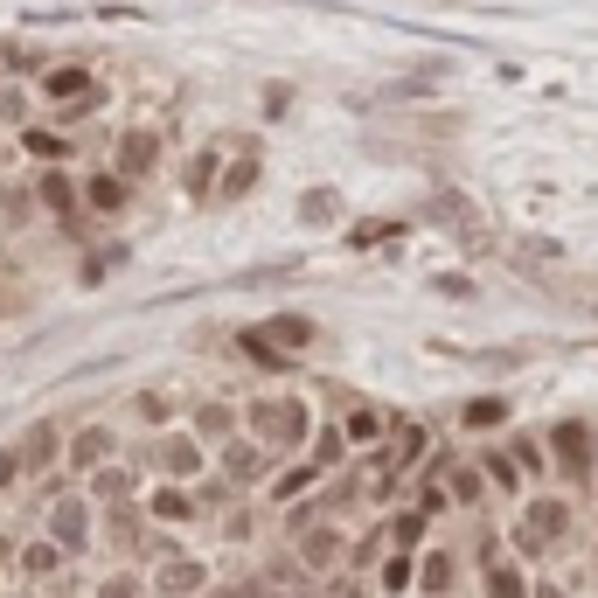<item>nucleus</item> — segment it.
<instances>
[{
	"instance_id": "obj_17",
	"label": "nucleus",
	"mask_w": 598,
	"mask_h": 598,
	"mask_svg": "<svg viewBox=\"0 0 598 598\" xmlns=\"http://www.w3.org/2000/svg\"><path fill=\"white\" fill-rule=\"evenodd\" d=\"M35 202H42V209H56V216H77V188H70V174H56V167H49V174L35 181Z\"/></svg>"
},
{
	"instance_id": "obj_11",
	"label": "nucleus",
	"mask_w": 598,
	"mask_h": 598,
	"mask_svg": "<svg viewBox=\"0 0 598 598\" xmlns=\"http://www.w3.org/2000/svg\"><path fill=\"white\" fill-rule=\"evenodd\" d=\"M153 167H160V133H153V126H133V133L119 140V174L140 181V174H153Z\"/></svg>"
},
{
	"instance_id": "obj_34",
	"label": "nucleus",
	"mask_w": 598,
	"mask_h": 598,
	"mask_svg": "<svg viewBox=\"0 0 598 598\" xmlns=\"http://www.w3.org/2000/svg\"><path fill=\"white\" fill-rule=\"evenodd\" d=\"M529 598H564V592L557 585H529Z\"/></svg>"
},
{
	"instance_id": "obj_13",
	"label": "nucleus",
	"mask_w": 598,
	"mask_h": 598,
	"mask_svg": "<svg viewBox=\"0 0 598 598\" xmlns=\"http://www.w3.org/2000/svg\"><path fill=\"white\" fill-rule=\"evenodd\" d=\"M63 564H70V557H63L49 536H35V543H21V550H14V571H21V578H35V585H42V578H63Z\"/></svg>"
},
{
	"instance_id": "obj_8",
	"label": "nucleus",
	"mask_w": 598,
	"mask_h": 598,
	"mask_svg": "<svg viewBox=\"0 0 598 598\" xmlns=\"http://www.w3.org/2000/svg\"><path fill=\"white\" fill-rule=\"evenodd\" d=\"M84 494H91V508H133L147 487H140V473H133L126 459H112V466H98V473L84 480Z\"/></svg>"
},
{
	"instance_id": "obj_1",
	"label": "nucleus",
	"mask_w": 598,
	"mask_h": 598,
	"mask_svg": "<svg viewBox=\"0 0 598 598\" xmlns=\"http://www.w3.org/2000/svg\"><path fill=\"white\" fill-rule=\"evenodd\" d=\"M244 432L286 459V452H299L306 439H313V418H306L299 397H258V404H244Z\"/></svg>"
},
{
	"instance_id": "obj_7",
	"label": "nucleus",
	"mask_w": 598,
	"mask_h": 598,
	"mask_svg": "<svg viewBox=\"0 0 598 598\" xmlns=\"http://www.w3.org/2000/svg\"><path fill=\"white\" fill-rule=\"evenodd\" d=\"M140 508H147L153 529H188V522H202V501H195V487H181V480H153L147 494H140Z\"/></svg>"
},
{
	"instance_id": "obj_32",
	"label": "nucleus",
	"mask_w": 598,
	"mask_h": 598,
	"mask_svg": "<svg viewBox=\"0 0 598 598\" xmlns=\"http://www.w3.org/2000/svg\"><path fill=\"white\" fill-rule=\"evenodd\" d=\"M376 432H383V418H376V411H355V418H348V439H355V446H362V439H376Z\"/></svg>"
},
{
	"instance_id": "obj_28",
	"label": "nucleus",
	"mask_w": 598,
	"mask_h": 598,
	"mask_svg": "<svg viewBox=\"0 0 598 598\" xmlns=\"http://www.w3.org/2000/svg\"><path fill=\"white\" fill-rule=\"evenodd\" d=\"M63 147H70V140H63V133H49V126H35V133H28V153H35V160H63Z\"/></svg>"
},
{
	"instance_id": "obj_16",
	"label": "nucleus",
	"mask_w": 598,
	"mask_h": 598,
	"mask_svg": "<svg viewBox=\"0 0 598 598\" xmlns=\"http://www.w3.org/2000/svg\"><path fill=\"white\" fill-rule=\"evenodd\" d=\"M452 578H459L452 550H418V592H452Z\"/></svg>"
},
{
	"instance_id": "obj_20",
	"label": "nucleus",
	"mask_w": 598,
	"mask_h": 598,
	"mask_svg": "<svg viewBox=\"0 0 598 598\" xmlns=\"http://www.w3.org/2000/svg\"><path fill=\"white\" fill-rule=\"evenodd\" d=\"M376 585H383L390 598H397V592H411V585H418V557H404V550H397V557H383Z\"/></svg>"
},
{
	"instance_id": "obj_29",
	"label": "nucleus",
	"mask_w": 598,
	"mask_h": 598,
	"mask_svg": "<svg viewBox=\"0 0 598 598\" xmlns=\"http://www.w3.org/2000/svg\"><path fill=\"white\" fill-rule=\"evenodd\" d=\"M480 473H487L494 487H515V459H508V452H487V459H480Z\"/></svg>"
},
{
	"instance_id": "obj_6",
	"label": "nucleus",
	"mask_w": 598,
	"mask_h": 598,
	"mask_svg": "<svg viewBox=\"0 0 598 598\" xmlns=\"http://www.w3.org/2000/svg\"><path fill=\"white\" fill-rule=\"evenodd\" d=\"M209 585H216V571L202 557H188V550L153 564V598H209Z\"/></svg>"
},
{
	"instance_id": "obj_18",
	"label": "nucleus",
	"mask_w": 598,
	"mask_h": 598,
	"mask_svg": "<svg viewBox=\"0 0 598 598\" xmlns=\"http://www.w3.org/2000/svg\"><path fill=\"white\" fill-rule=\"evenodd\" d=\"M91 598H153V578H140V571H105L91 585Z\"/></svg>"
},
{
	"instance_id": "obj_26",
	"label": "nucleus",
	"mask_w": 598,
	"mask_h": 598,
	"mask_svg": "<svg viewBox=\"0 0 598 598\" xmlns=\"http://www.w3.org/2000/svg\"><path fill=\"white\" fill-rule=\"evenodd\" d=\"M501 418H508L501 397H473V404H466V425H473V432H487V425H501Z\"/></svg>"
},
{
	"instance_id": "obj_24",
	"label": "nucleus",
	"mask_w": 598,
	"mask_h": 598,
	"mask_svg": "<svg viewBox=\"0 0 598 598\" xmlns=\"http://www.w3.org/2000/svg\"><path fill=\"white\" fill-rule=\"evenodd\" d=\"M585 446H592L585 425H557V459H564L571 473H585Z\"/></svg>"
},
{
	"instance_id": "obj_27",
	"label": "nucleus",
	"mask_w": 598,
	"mask_h": 598,
	"mask_svg": "<svg viewBox=\"0 0 598 598\" xmlns=\"http://www.w3.org/2000/svg\"><path fill=\"white\" fill-rule=\"evenodd\" d=\"M216 529H223L230 543H251V536H258V508H230V515H223Z\"/></svg>"
},
{
	"instance_id": "obj_12",
	"label": "nucleus",
	"mask_w": 598,
	"mask_h": 598,
	"mask_svg": "<svg viewBox=\"0 0 598 598\" xmlns=\"http://www.w3.org/2000/svg\"><path fill=\"white\" fill-rule=\"evenodd\" d=\"M237 425H244V411H237V404H216V397H209V404H195V439H202V446H230V439H237Z\"/></svg>"
},
{
	"instance_id": "obj_36",
	"label": "nucleus",
	"mask_w": 598,
	"mask_h": 598,
	"mask_svg": "<svg viewBox=\"0 0 598 598\" xmlns=\"http://www.w3.org/2000/svg\"><path fill=\"white\" fill-rule=\"evenodd\" d=\"M265 598H293V592H265Z\"/></svg>"
},
{
	"instance_id": "obj_3",
	"label": "nucleus",
	"mask_w": 598,
	"mask_h": 598,
	"mask_svg": "<svg viewBox=\"0 0 598 598\" xmlns=\"http://www.w3.org/2000/svg\"><path fill=\"white\" fill-rule=\"evenodd\" d=\"M91 515H98V508H91V494H63V501H49L42 536H49L63 557H84V550H91V529H98Z\"/></svg>"
},
{
	"instance_id": "obj_30",
	"label": "nucleus",
	"mask_w": 598,
	"mask_h": 598,
	"mask_svg": "<svg viewBox=\"0 0 598 598\" xmlns=\"http://www.w3.org/2000/svg\"><path fill=\"white\" fill-rule=\"evenodd\" d=\"M21 480H28V473H21V452L0 446V494H7V487H21Z\"/></svg>"
},
{
	"instance_id": "obj_23",
	"label": "nucleus",
	"mask_w": 598,
	"mask_h": 598,
	"mask_svg": "<svg viewBox=\"0 0 598 598\" xmlns=\"http://www.w3.org/2000/svg\"><path fill=\"white\" fill-rule=\"evenodd\" d=\"M487 494V473H473V466H452V480H446V501H459V508H473Z\"/></svg>"
},
{
	"instance_id": "obj_35",
	"label": "nucleus",
	"mask_w": 598,
	"mask_h": 598,
	"mask_svg": "<svg viewBox=\"0 0 598 598\" xmlns=\"http://www.w3.org/2000/svg\"><path fill=\"white\" fill-rule=\"evenodd\" d=\"M0 564H14V543H7V536H0Z\"/></svg>"
},
{
	"instance_id": "obj_25",
	"label": "nucleus",
	"mask_w": 598,
	"mask_h": 598,
	"mask_svg": "<svg viewBox=\"0 0 598 598\" xmlns=\"http://www.w3.org/2000/svg\"><path fill=\"white\" fill-rule=\"evenodd\" d=\"M341 452H348V432H341V425L313 432V466H320V473H327V466H341Z\"/></svg>"
},
{
	"instance_id": "obj_9",
	"label": "nucleus",
	"mask_w": 598,
	"mask_h": 598,
	"mask_svg": "<svg viewBox=\"0 0 598 598\" xmlns=\"http://www.w3.org/2000/svg\"><path fill=\"white\" fill-rule=\"evenodd\" d=\"M112 459H119V439H112V425H84L77 439H63V466H70V473H84V480H91L98 466H112Z\"/></svg>"
},
{
	"instance_id": "obj_37",
	"label": "nucleus",
	"mask_w": 598,
	"mask_h": 598,
	"mask_svg": "<svg viewBox=\"0 0 598 598\" xmlns=\"http://www.w3.org/2000/svg\"><path fill=\"white\" fill-rule=\"evenodd\" d=\"M0 160H7V153H0Z\"/></svg>"
},
{
	"instance_id": "obj_33",
	"label": "nucleus",
	"mask_w": 598,
	"mask_h": 598,
	"mask_svg": "<svg viewBox=\"0 0 598 598\" xmlns=\"http://www.w3.org/2000/svg\"><path fill=\"white\" fill-rule=\"evenodd\" d=\"M167 411H174L167 397H140V418H147V425H167Z\"/></svg>"
},
{
	"instance_id": "obj_19",
	"label": "nucleus",
	"mask_w": 598,
	"mask_h": 598,
	"mask_svg": "<svg viewBox=\"0 0 598 598\" xmlns=\"http://www.w3.org/2000/svg\"><path fill=\"white\" fill-rule=\"evenodd\" d=\"M320 480H327V473H320L313 459H306V466H286V473H272V501H299V494L320 487Z\"/></svg>"
},
{
	"instance_id": "obj_22",
	"label": "nucleus",
	"mask_w": 598,
	"mask_h": 598,
	"mask_svg": "<svg viewBox=\"0 0 598 598\" xmlns=\"http://www.w3.org/2000/svg\"><path fill=\"white\" fill-rule=\"evenodd\" d=\"M84 202H91V209H119V202H126V174H91V181H84Z\"/></svg>"
},
{
	"instance_id": "obj_4",
	"label": "nucleus",
	"mask_w": 598,
	"mask_h": 598,
	"mask_svg": "<svg viewBox=\"0 0 598 598\" xmlns=\"http://www.w3.org/2000/svg\"><path fill=\"white\" fill-rule=\"evenodd\" d=\"M153 473H160V480L195 487V480L209 473V446H202L195 432H160V446H153Z\"/></svg>"
},
{
	"instance_id": "obj_5",
	"label": "nucleus",
	"mask_w": 598,
	"mask_h": 598,
	"mask_svg": "<svg viewBox=\"0 0 598 598\" xmlns=\"http://www.w3.org/2000/svg\"><path fill=\"white\" fill-rule=\"evenodd\" d=\"M293 557L320 578V585H327L334 571H348V529H341V522H313V529L293 543Z\"/></svg>"
},
{
	"instance_id": "obj_21",
	"label": "nucleus",
	"mask_w": 598,
	"mask_h": 598,
	"mask_svg": "<svg viewBox=\"0 0 598 598\" xmlns=\"http://www.w3.org/2000/svg\"><path fill=\"white\" fill-rule=\"evenodd\" d=\"M487 598H529V578H522L515 564L494 557V564H487Z\"/></svg>"
},
{
	"instance_id": "obj_2",
	"label": "nucleus",
	"mask_w": 598,
	"mask_h": 598,
	"mask_svg": "<svg viewBox=\"0 0 598 598\" xmlns=\"http://www.w3.org/2000/svg\"><path fill=\"white\" fill-rule=\"evenodd\" d=\"M216 473H223V480H230V487L244 494V487H265V480L279 473V452H272V446H258L251 432H237L230 446H216Z\"/></svg>"
},
{
	"instance_id": "obj_14",
	"label": "nucleus",
	"mask_w": 598,
	"mask_h": 598,
	"mask_svg": "<svg viewBox=\"0 0 598 598\" xmlns=\"http://www.w3.org/2000/svg\"><path fill=\"white\" fill-rule=\"evenodd\" d=\"M42 98H56V105H91V70H77V63L49 70V77H42Z\"/></svg>"
},
{
	"instance_id": "obj_10",
	"label": "nucleus",
	"mask_w": 598,
	"mask_h": 598,
	"mask_svg": "<svg viewBox=\"0 0 598 598\" xmlns=\"http://www.w3.org/2000/svg\"><path fill=\"white\" fill-rule=\"evenodd\" d=\"M14 452H21V473H28V480H49V466H63V432L42 418V425H28V432L14 439Z\"/></svg>"
},
{
	"instance_id": "obj_15",
	"label": "nucleus",
	"mask_w": 598,
	"mask_h": 598,
	"mask_svg": "<svg viewBox=\"0 0 598 598\" xmlns=\"http://www.w3.org/2000/svg\"><path fill=\"white\" fill-rule=\"evenodd\" d=\"M265 592H293V598H306V592H313V571H306L299 557H272V564H265Z\"/></svg>"
},
{
	"instance_id": "obj_31",
	"label": "nucleus",
	"mask_w": 598,
	"mask_h": 598,
	"mask_svg": "<svg viewBox=\"0 0 598 598\" xmlns=\"http://www.w3.org/2000/svg\"><path fill=\"white\" fill-rule=\"evenodd\" d=\"M251 181H258V160H237V167H230V181H223V195H244Z\"/></svg>"
}]
</instances>
